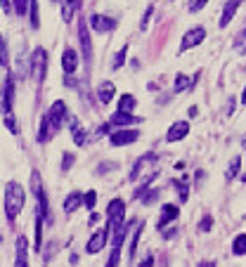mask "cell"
<instances>
[{
    "instance_id": "obj_5",
    "label": "cell",
    "mask_w": 246,
    "mask_h": 267,
    "mask_svg": "<svg viewBox=\"0 0 246 267\" xmlns=\"http://www.w3.org/2000/svg\"><path fill=\"white\" fill-rule=\"evenodd\" d=\"M204 40H206V29H204V26H194V29H190V31L182 36V43H180V55L187 52V50H192V47L201 45Z\"/></svg>"
},
{
    "instance_id": "obj_1",
    "label": "cell",
    "mask_w": 246,
    "mask_h": 267,
    "mask_svg": "<svg viewBox=\"0 0 246 267\" xmlns=\"http://www.w3.org/2000/svg\"><path fill=\"white\" fill-rule=\"evenodd\" d=\"M67 104L61 102V100H57V102H52V107H50V111H47L45 116H43V121H40V128H38V142L40 144H45V142H50L54 137V135L61 130V126H64V121H67Z\"/></svg>"
},
{
    "instance_id": "obj_33",
    "label": "cell",
    "mask_w": 246,
    "mask_h": 267,
    "mask_svg": "<svg viewBox=\"0 0 246 267\" xmlns=\"http://www.w3.org/2000/svg\"><path fill=\"white\" fill-rule=\"evenodd\" d=\"M211 227H213V218H211V215H204L199 222V232H211Z\"/></svg>"
},
{
    "instance_id": "obj_6",
    "label": "cell",
    "mask_w": 246,
    "mask_h": 267,
    "mask_svg": "<svg viewBox=\"0 0 246 267\" xmlns=\"http://www.w3.org/2000/svg\"><path fill=\"white\" fill-rule=\"evenodd\" d=\"M78 40H81V50H83V62L90 66L92 40H90V31H88V22H85V19H78Z\"/></svg>"
},
{
    "instance_id": "obj_41",
    "label": "cell",
    "mask_w": 246,
    "mask_h": 267,
    "mask_svg": "<svg viewBox=\"0 0 246 267\" xmlns=\"http://www.w3.org/2000/svg\"><path fill=\"white\" fill-rule=\"evenodd\" d=\"M52 3H59V0H52Z\"/></svg>"
},
{
    "instance_id": "obj_10",
    "label": "cell",
    "mask_w": 246,
    "mask_h": 267,
    "mask_svg": "<svg viewBox=\"0 0 246 267\" xmlns=\"http://www.w3.org/2000/svg\"><path fill=\"white\" fill-rule=\"evenodd\" d=\"M90 29L97 33H109L116 29V19H111V17H104V15H92L90 19Z\"/></svg>"
},
{
    "instance_id": "obj_25",
    "label": "cell",
    "mask_w": 246,
    "mask_h": 267,
    "mask_svg": "<svg viewBox=\"0 0 246 267\" xmlns=\"http://www.w3.org/2000/svg\"><path fill=\"white\" fill-rule=\"evenodd\" d=\"M43 215L40 213H36V251L40 253V246H43Z\"/></svg>"
},
{
    "instance_id": "obj_42",
    "label": "cell",
    "mask_w": 246,
    "mask_h": 267,
    "mask_svg": "<svg viewBox=\"0 0 246 267\" xmlns=\"http://www.w3.org/2000/svg\"><path fill=\"white\" fill-rule=\"evenodd\" d=\"M0 241H3V236H0Z\"/></svg>"
},
{
    "instance_id": "obj_37",
    "label": "cell",
    "mask_w": 246,
    "mask_h": 267,
    "mask_svg": "<svg viewBox=\"0 0 246 267\" xmlns=\"http://www.w3.org/2000/svg\"><path fill=\"white\" fill-rule=\"evenodd\" d=\"M208 0H190V12H199V10L206 8Z\"/></svg>"
},
{
    "instance_id": "obj_9",
    "label": "cell",
    "mask_w": 246,
    "mask_h": 267,
    "mask_svg": "<svg viewBox=\"0 0 246 267\" xmlns=\"http://www.w3.org/2000/svg\"><path fill=\"white\" fill-rule=\"evenodd\" d=\"M107 236H109V229H97L95 234L88 239V244H85V253L88 255H95V253H100L102 248H104V244H107Z\"/></svg>"
},
{
    "instance_id": "obj_21",
    "label": "cell",
    "mask_w": 246,
    "mask_h": 267,
    "mask_svg": "<svg viewBox=\"0 0 246 267\" xmlns=\"http://www.w3.org/2000/svg\"><path fill=\"white\" fill-rule=\"evenodd\" d=\"M71 135H74V142H76L78 147H83V144H85V140H88V137H85L83 126L78 123L76 118H71Z\"/></svg>"
},
{
    "instance_id": "obj_20",
    "label": "cell",
    "mask_w": 246,
    "mask_h": 267,
    "mask_svg": "<svg viewBox=\"0 0 246 267\" xmlns=\"http://www.w3.org/2000/svg\"><path fill=\"white\" fill-rule=\"evenodd\" d=\"M135 104H138V100L133 97V95H121V100H118V109L116 111H123V114H133L135 111Z\"/></svg>"
},
{
    "instance_id": "obj_30",
    "label": "cell",
    "mask_w": 246,
    "mask_h": 267,
    "mask_svg": "<svg viewBox=\"0 0 246 267\" xmlns=\"http://www.w3.org/2000/svg\"><path fill=\"white\" fill-rule=\"evenodd\" d=\"M83 204H85V208H88V211H92V208H95V204H97V192H85V197H83Z\"/></svg>"
},
{
    "instance_id": "obj_2",
    "label": "cell",
    "mask_w": 246,
    "mask_h": 267,
    "mask_svg": "<svg viewBox=\"0 0 246 267\" xmlns=\"http://www.w3.org/2000/svg\"><path fill=\"white\" fill-rule=\"evenodd\" d=\"M24 204H26V189L19 185V182L10 180L5 185V197H3V206H5V215H8L10 222L17 220V215L22 213Z\"/></svg>"
},
{
    "instance_id": "obj_28",
    "label": "cell",
    "mask_w": 246,
    "mask_h": 267,
    "mask_svg": "<svg viewBox=\"0 0 246 267\" xmlns=\"http://www.w3.org/2000/svg\"><path fill=\"white\" fill-rule=\"evenodd\" d=\"M126 57H128V45H123L114 57V69H121L123 64H126Z\"/></svg>"
},
{
    "instance_id": "obj_18",
    "label": "cell",
    "mask_w": 246,
    "mask_h": 267,
    "mask_svg": "<svg viewBox=\"0 0 246 267\" xmlns=\"http://www.w3.org/2000/svg\"><path fill=\"white\" fill-rule=\"evenodd\" d=\"M97 97H100L102 104H109L116 97V85L111 83V80H104V83H100V85H97Z\"/></svg>"
},
{
    "instance_id": "obj_24",
    "label": "cell",
    "mask_w": 246,
    "mask_h": 267,
    "mask_svg": "<svg viewBox=\"0 0 246 267\" xmlns=\"http://www.w3.org/2000/svg\"><path fill=\"white\" fill-rule=\"evenodd\" d=\"M239 168H241V156H234L230 161V165H227V173H225V177H227V180H234V177L239 175Z\"/></svg>"
},
{
    "instance_id": "obj_31",
    "label": "cell",
    "mask_w": 246,
    "mask_h": 267,
    "mask_svg": "<svg viewBox=\"0 0 246 267\" xmlns=\"http://www.w3.org/2000/svg\"><path fill=\"white\" fill-rule=\"evenodd\" d=\"M234 50L237 52H241V55H246V29L237 36V40H234Z\"/></svg>"
},
{
    "instance_id": "obj_34",
    "label": "cell",
    "mask_w": 246,
    "mask_h": 267,
    "mask_svg": "<svg viewBox=\"0 0 246 267\" xmlns=\"http://www.w3.org/2000/svg\"><path fill=\"white\" fill-rule=\"evenodd\" d=\"M74 161H76V156H74V154H64V158H61V173H67L71 165H74Z\"/></svg>"
},
{
    "instance_id": "obj_13",
    "label": "cell",
    "mask_w": 246,
    "mask_h": 267,
    "mask_svg": "<svg viewBox=\"0 0 246 267\" xmlns=\"http://www.w3.org/2000/svg\"><path fill=\"white\" fill-rule=\"evenodd\" d=\"M241 3H244V0H227V3H225L223 12H220V22H218V24H220V29H225V26L232 22V17L237 15V10H239Z\"/></svg>"
},
{
    "instance_id": "obj_35",
    "label": "cell",
    "mask_w": 246,
    "mask_h": 267,
    "mask_svg": "<svg viewBox=\"0 0 246 267\" xmlns=\"http://www.w3.org/2000/svg\"><path fill=\"white\" fill-rule=\"evenodd\" d=\"M152 12H154V8L149 5V8H147V12L142 15V22H140V29H142V31H147V26H149V19H152Z\"/></svg>"
},
{
    "instance_id": "obj_26",
    "label": "cell",
    "mask_w": 246,
    "mask_h": 267,
    "mask_svg": "<svg viewBox=\"0 0 246 267\" xmlns=\"http://www.w3.org/2000/svg\"><path fill=\"white\" fill-rule=\"evenodd\" d=\"M12 8L19 17H24L26 12H31V0H12Z\"/></svg>"
},
{
    "instance_id": "obj_3",
    "label": "cell",
    "mask_w": 246,
    "mask_h": 267,
    "mask_svg": "<svg viewBox=\"0 0 246 267\" xmlns=\"http://www.w3.org/2000/svg\"><path fill=\"white\" fill-rule=\"evenodd\" d=\"M123 218H126V204H123V199L109 201V206H107V229L109 232H118V229L126 225Z\"/></svg>"
},
{
    "instance_id": "obj_29",
    "label": "cell",
    "mask_w": 246,
    "mask_h": 267,
    "mask_svg": "<svg viewBox=\"0 0 246 267\" xmlns=\"http://www.w3.org/2000/svg\"><path fill=\"white\" fill-rule=\"evenodd\" d=\"M140 234H142V225L135 229V234H133V241H131V251H128V258H135V251H138V241H140Z\"/></svg>"
},
{
    "instance_id": "obj_11",
    "label": "cell",
    "mask_w": 246,
    "mask_h": 267,
    "mask_svg": "<svg viewBox=\"0 0 246 267\" xmlns=\"http://www.w3.org/2000/svg\"><path fill=\"white\" fill-rule=\"evenodd\" d=\"M187 135H190V123H187V121H175V123L168 128V133H166V142H180V140H184Z\"/></svg>"
},
{
    "instance_id": "obj_23",
    "label": "cell",
    "mask_w": 246,
    "mask_h": 267,
    "mask_svg": "<svg viewBox=\"0 0 246 267\" xmlns=\"http://www.w3.org/2000/svg\"><path fill=\"white\" fill-rule=\"evenodd\" d=\"M232 253L234 255H246V234H237L232 241Z\"/></svg>"
},
{
    "instance_id": "obj_19",
    "label": "cell",
    "mask_w": 246,
    "mask_h": 267,
    "mask_svg": "<svg viewBox=\"0 0 246 267\" xmlns=\"http://www.w3.org/2000/svg\"><path fill=\"white\" fill-rule=\"evenodd\" d=\"M81 206H83V194H81V192H71L69 197L64 199V211L67 213L78 211Z\"/></svg>"
},
{
    "instance_id": "obj_32",
    "label": "cell",
    "mask_w": 246,
    "mask_h": 267,
    "mask_svg": "<svg viewBox=\"0 0 246 267\" xmlns=\"http://www.w3.org/2000/svg\"><path fill=\"white\" fill-rule=\"evenodd\" d=\"M0 66H8V45H5L3 33H0Z\"/></svg>"
},
{
    "instance_id": "obj_4",
    "label": "cell",
    "mask_w": 246,
    "mask_h": 267,
    "mask_svg": "<svg viewBox=\"0 0 246 267\" xmlns=\"http://www.w3.org/2000/svg\"><path fill=\"white\" fill-rule=\"evenodd\" d=\"M45 71H47V50L45 47H36L31 52V78L36 83H43Z\"/></svg>"
},
{
    "instance_id": "obj_39",
    "label": "cell",
    "mask_w": 246,
    "mask_h": 267,
    "mask_svg": "<svg viewBox=\"0 0 246 267\" xmlns=\"http://www.w3.org/2000/svg\"><path fill=\"white\" fill-rule=\"evenodd\" d=\"M199 267H215L211 260H204V262H199Z\"/></svg>"
},
{
    "instance_id": "obj_36",
    "label": "cell",
    "mask_w": 246,
    "mask_h": 267,
    "mask_svg": "<svg viewBox=\"0 0 246 267\" xmlns=\"http://www.w3.org/2000/svg\"><path fill=\"white\" fill-rule=\"evenodd\" d=\"M173 185H175L177 189H180V201H187V199H190V189H187V185H182V182H173Z\"/></svg>"
},
{
    "instance_id": "obj_12",
    "label": "cell",
    "mask_w": 246,
    "mask_h": 267,
    "mask_svg": "<svg viewBox=\"0 0 246 267\" xmlns=\"http://www.w3.org/2000/svg\"><path fill=\"white\" fill-rule=\"evenodd\" d=\"M61 69H64L67 76H71L78 69V52L74 47H64V52H61Z\"/></svg>"
},
{
    "instance_id": "obj_22",
    "label": "cell",
    "mask_w": 246,
    "mask_h": 267,
    "mask_svg": "<svg viewBox=\"0 0 246 267\" xmlns=\"http://www.w3.org/2000/svg\"><path fill=\"white\" fill-rule=\"evenodd\" d=\"M194 85V78H190V76H184V73H177L175 76V85H173V93H182V90H187V87Z\"/></svg>"
},
{
    "instance_id": "obj_17",
    "label": "cell",
    "mask_w": 246,
    "mask_h": 267,
    "mask_svg": "<svg viewBox=\"0 0 246 267\" xmlns=\"http://www.w3.org/2000/svg\"><path fill=\"white\" fill-rule=\"evenodd\" d=\"M138 121H140V116L123 114V111H116L114 116L109 118V123H111V126H116V128H128V126H133V123H138Z\"/></svg>"
},
{
    "instance_id": "obj_40",
    "label": "cell",
    "mask_w": 246,
    "mask_h": 267,
    "mask_svg": "<svg viewBox=\"0 0 246 267\" xmlns=\"http://www.w3.org/2000/svg\"><path fill=\"white\" fill-rule=\"evenodd\" d=\"M241 104H246V85H244V93H241Z\"/></svg>"
},
{
    "instance_id": "obj_14",
    "label": "cell",
    "mask_w": 246,
    "mask_h": 267,
    "mask_svg": "<svg viewBox=\"0 0 246 267\" xmlns=\"http://www.w3.org/2000/svg\"><path fill=\"white\" fill-rule=\"evenodd\" d=\"M177 215H180V208H177L175 204H166V206L161 208V215H159V222H156V227L163 229L166 225H168V222L175 220Z\"/></svg>"
},
{
    "instance_id": "obj_7",
    "label": "cell",
    "mask_w": 246,
    "mask_h": 267,
    "mask_svg": "<svg viewBox=\"0 0 246 267\" xmlns=\"http://www.w3.org/2000/svg\"><path fill=\"white\" fill-rule=\"evenodd\" d=\"M138 140H140V130H135V128H121V130L109 135V142L114 147H126V144H133Z\"/></svg>"
},
{
    "instance_id": "obj_8",
    "label": "cell",
    "mask_w": 246,
    "mask_h": 267,
    "mask_svg": "<svg viewBox=\"0 0 246 267\" xmlns=\"http://www.w3.org/2000/svg\"><path fill=\"white\" fill-rule=\"evenodd\" d=\"M156 161V154H145V156H140L138 161H135V165H133V173H131V180L133 182H140L145 180L147 170H149V165ZM152 173V170H149Z\"/></svg>"
},
{
    "instance_id": "obj_15",
    "label": "cell",
    "mask_w": 246,
    "mask_h": 267,
    "mask_svg": "<svg viewBox=\"0 0 246 267\" xmlns=\"http://www.w3.org/2000/svg\"><path fill=\"white\" fill-rule=\"evenodd\" d=\"M81 5H83L81 0H61V3H59V8H61V19L69 24L71 19L76 17L78 10H81Z\"/></svg>"
},
{
    "instance_id": "obj_27",
    "label": "cell",
    "mask_w": 246,
    "mask_h": 267,
    "mask_svg": "<svg viewBox=\"0 0 246 267\" xmlns=\"http://www.w3.org/2000/svg\"><path fill=\"white\" fill-rule=\"evenodd\" d=\"M31 26L38 29L40 26V15H38V0H31Z\"/></svg>"
},
{
    "instance_id": "obj_16",
    "label": "cell",
    "mask_w": 246,
    "mask_h": 267,
    "mask_svg": "<svg viewBox=\"0 0 246 267\" xmlns=\"http://www.w3.org/2000/svg\"><path fill=\"white\" fill-rule=\"evenodd\" d=\"M15 267H29V244L24 236H17V260Z\"/></svg>"
},
{
    "instance_id": "obj_38",
    "label": "cell",
    "mask_w": 246,
    "mask_h": 267,
    "mask_svg": "<svg viewBox=\"0 0 246 267\" xmlns=\"http://www.w3.org/2000/svg\"><path fill=\"white\" fill-rule=\"evenodd\" d=\"M152 265H154V255H147V258L142 260L138 267H152Z\"/></svg>"
}]
</instances>
